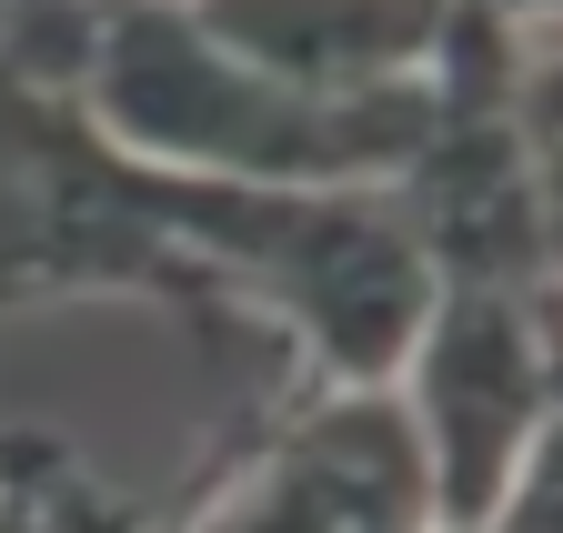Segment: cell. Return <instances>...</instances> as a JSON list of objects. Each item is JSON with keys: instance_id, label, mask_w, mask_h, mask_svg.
Listing matches in <instances>:
<instances>
[{"instance_id": "obj_5", "label": "cell", "mask_w": 563, "mask_h": 533, "mask_svg": "<svg viewBox=\"0 0 563 533\" xmlns=\"http://www.w3.org/2000/svg\"><path fill=\"white\" fill-rule=\"evenodd\" d=\"M152 11H191V0H152Z\"/></svg>"}, {"instance_id": "obj_3", "label": "cell", "mask_w": 563, "mask_h": 533, "mask_svg": "<svg viewBox=\"0 0 563 533\" xmlns=\"http://www.w3.org/2000/svg\"><path fill=\"white\" fill-rule=\"evenodd\" d=\"M483 11H504V21H533V31H553V0H483Z\"/></svg>"}, {"instance_id": "obj_4", "label": "cell", "mask_w": 563, "mask_h": 533, "mask_svg": "<svg viewBox=\"0 0 563 533\" xmlns=\"http://www.w3.org/2000/svg\"><path fill=\"white\" fill-rule=\"evenodd\" d=\"M21 81H31V71H21V60H11V51H0V111H11V101H21Z\"/></svg>"}, {"instance_id": "obj_1", "label": "cell", "mask_w": 563, "mask_h": 533, "mask_svg": "<svg viewBox=\"0 0 563 533\" xmlns=\"http://www.w3.org/2000/svg\"><path fill=\"white\" fill-rule=\"evenodd\" d=\"M393 403L422 453L433 533L493 523L553 463V302L533 292H433L402 343Z\"/></svg>"}, {"instance_id": "obj_2", "label": "cell", "mask_w": 563, "mask_h": 533, "mask_svg": "<svg viewBox=\"0 0 563 533\" xmlns=\"http://www.w3.org/2000/svg\"><path fill=\"white\" fill-rule=\"evenodd\" d=\"M201 41L312 101H402L433 81L453 0H191Z\"/></svg>"}]
</instances>
